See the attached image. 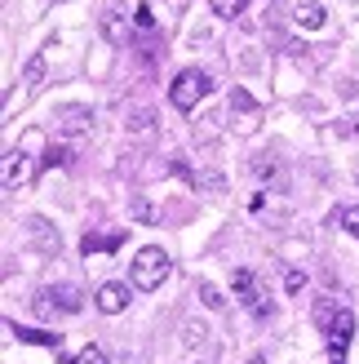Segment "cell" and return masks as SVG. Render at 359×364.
Segmentation results:
<instances>
[{
  "label": "cell",
  "mask_w": 359,
  "mask_h": 364,
  "mask_svg": "<svg viewBox=\"0 0 359 364\" xmlns=\"http://www.w3.org/2000/svg\"><path fill=\"white\" fill-rule=\"evenodd\" d=\"M31 147H40V134H35V129L23 134V142H18V147L5 156V187H9V191L27 187V182L45 169V156H31Z\"/></svg>",
  "instance_id": "cell-1"
},
{
  "label": "cell",
  "mask_w": 359,
  "mask_h": 364,
  "mask_svg": "<svg viewBox=\"0 0 359 364\" xmlns=\"http://www.w3.org/2000/svg\"><path fill=\"white\" fill-rule=\"evenodd\" d=\"M169 276V253L160 249V245H147V249H138V258L129 262V280L133 289H142V294H151V289H160Z\"/></svg>",
  "instance_id": "cell-2"
},
{
  "label": "cell",
  "mask_w": 359,
  "mask_h": 364,
  "mask_svg": "<svg viewBox=\"0 0 359 364\" xmlns=\"http://www.w3.org/2000/svg\"><path fill=\"white\" fill-rule=\"evenodd\" d=\"M209 94H213V76L200 71V67H187L182 76L169 85V102L177 107V112H191V107L200 102V98H209Z\"/></svg>",
  "instance_id": "cell-3"
},
{
  "label": "cell",
  "mask_w": 359,
  "mask_h": 364,
  "mask_svg": "<svg viewBox=\"0 0 359 364\" xmlns=\"http://www.w3.org/2000/svg\"><path fill=\"white\" fill-rule=\"evenodd\" d=\"M35 316H76L80 306H84V298H80V289L76 284H49V289H40L35 294Z\"/></svg>",
  "instance_id": "cell-4"
},
{
  "label": "cell",
  "mask_w": 359,
  "mask_h": 364,
  "mask_svg": "<svg viewBox=\"0 0 359 364\" xmlns=\"http://www.w3.org/2000/svg\"><path fill=\"white\" fill-rule=\"evenodd\" d=\"M324 338H328V360H333V364H346V347H350V338H355V311H350V306H342V311H337L333 329H328Z\"/></svg>",
  "instance_id": "cell-5"
},
{
  "label": "cell",
  "mask_w": 359,
  "mask_h": 364,
  "mask_svg": "<svg viewBox=\"0 0 359 364\" xmlns=\"http://www.w3.org/2000/svg\"><path fill=\"white\" fill-rule=\"evenodd\" d=\"M58 134L62 138H80V134H89L94 129V107H80V102H67V107H58Z\"/></svg>",
  "instance_id": "cell-6"
},
{
  "label": "cell",
  "mask_w": 359,
  "mask_h": 364,
  "mask_svg": "<svg viewBox=\"0 0 359 364\" xmlns=\"http://www.w3.org/2000/svg\"><path fill=\"white\" fill-rule=\"evenodd\" d=\"M226 102H231V116L240 120V129H244V134H253V129H258V120H262V107L248 98V89H240V85H236Z\"/></svg>",
  "instance_id": "cell-7"
},
{
  "label": "cell",
  "mask_w": 359,
  "mask_h": 364,
  "mask_svg": "<svg viewBox=\"0 0 359 364\" xmlns=\"http://www.w3.org/2000/svg\"><path fill=\"white\" fill-rule=\"evenodd\" d=\"M40 85H45V53H31V58H27V67H23V76H18V98H35V94H40ZM13 98V102H18ZM9 102V107H13Z\"/></svg>",
  "instance_id": "cell-8"
},
{
  "label": "cell",
  "mask_w": 359,
  "mask_h": 364,
  "mask_svg": "<svg viewBox=\"0 0 359 364\" xmlns=\"http://www.w3.org/2000/svg\"><path fill=\"white\" fill-rule=\"evenodd\" d=\"M94 306L102 316H120L124 306H129V284H116V280H106L98 294H94Z\"/></svg>",
  "instance_id": "cell-9"
},
{
  "label": "cell",
  "mask_w": 359,
  "mask_h": 364,
  "mask_svg": "<svg viewBox=\"0 0 359 364\" xmlns=\"http://www.w3.org/2000/svg\"><path fill=\"white\" fill-rule=\"evenodd\" d=\"M236 294H240V302H244L253 316H266V298L258 294V280H253V271H248V267L236 271Z\"/></svg>",
  "instance_id": "cell-10"
},
{
  "label": "cell",
  "mask_w": 359,
  "mask_h": 364,
  "mask_svg": "<svg viewBox=\"0 0 359 364\" xmlns=\"http://www.w3.org/2000/svg\"><path fill=\"white\" fill-rule=\"evenodd\" d=\"M293 23H297L302 31H319V27L328 23L324 0H297V5H293Z\"/></svg>",
  "instance_id": "cell-11"
},
{
  "label": "cell",
  "mask_w": 359,
  "mask_h": 364,
  "mask_svg": "<svg viewBox=\"0 0 359 364\" xmlns=\"http://www.w3.org/2000/svg\"><path fill=\"white\" fill-rule=\"evenodd\" d=\"M27 235H31V245L40 249V253H58V249H62V235L49 227V218H31V223H27Z\"/></svg>",
  "instance_id": "cell-12"
},
{
  "label": "cell",
  "mask_w": 359,
  "mask_h": 364,
  "mask_svg": "<svg viewBox=\"0 0 359 364\" xmlns=\"http://www.w3.org/2000/svg\"><path fill=\"white\" fill-rule=\"evenodd\" d=\"M102 36H106V41H111L116 49H120V45H129V14L111 5V9L102 14Z\"/></svg>",
  "instance_id": "cell-13"
},
{
  "label": "cell",
  "mask_w": 359,
  "mask_h": 364,
  "mask_svg": "<svg viewBox=\"0 0 359 364\" xmlns=\"http://www.w3.org/2000/svg\"><path fill=\"white\" fill-rule=\"evenodd\" d=\"M124 245V231H106V235H98V231H89L84 240H80V249H84V258H94V253H111V249H120Z\"/></svg>",
  "instance_id": "cell-14"
},
{
  "label": "cell",
  "mask_w": 359,
  "mask_h": 364,
  "mask_svg": "<svg viewBox=\"0 0 359 364\" xmlns=\"http://www.w3.org/2000/svg\"><path fill=\"white\" fill-rule=\"evenodd\" d=\"M9 333H13L18 342H35V347L62 351V333H45V329H23V324H9Z\"/></svg>",
  "instance_id": "cell-15"
},
{
  "label": "cell",
  "mask_w": 359,
  "mask_h": 364,
  "mask_svg": "<svg viewBox=\"0 0 359 364\" xmlns=\"http://www.w3.org/2000/svg\"><path fill=\"white\" fill-rule=\"evenodd\" d=\"M151 124H155V112H151V107H133V112L124 116V129H129V134H147Z\"/></svg>",
  "instance_id": "cell-16"
},
{
  "label": "cell",
  "mask_w": 359,
  "mask_h": 364,
  "mask_svg": "<svg viewBox=\"0 0 359 364\" xmlns=\"http://www.w3.org/2000/svg\"><path fill=\"white\" fill-rule=\"evenodd\" d=\"M129 213H133V223H142V227L160 223V213H155V205H151L147 196H133V200H129Z\"/></svg>",
  "instance_id": "cell-17"
},
{
  "label": "cell",
  "mask_w": 359,
  "mask_h": 364,
  "mask_svg": "<svg viewBox=\"0 0 359 364\" xmlns=\"http://www.w3.org/2000/svg\"><path fill=\"white\" fill-rule=\"evenodd\" d=\"M337 311H342V302H333V298H319L315 302V324H319V329H333V320H337Z\"/></svg>",
  "instance_id": "cell-18"
},
{
  "label": "cell",
  "mask_w": 359,
  "mask_h": 364,
  "mask_svg": "<svg viewBox=\"0 0 359 364\" xmlns=\"http://www.w3.org/2000/svg\"><path fill=\"white\" fill-rule=\"evenodd\" d=\"M195 294H200V302L209 306V311H222V306H226L222 289H218V284H209V280H200V284H195Z\"/></svg>",
  "instance_id": "cell-19"
},
{
  "label": "cell",
  "mask_w": 359,
  "mask_h": 364,
  "mask_svg": "<svg viewBox=\"0 0 359 364\" xmlns=\"http://www.w3.org/2000/svg\"><path fill=\"white\" fill-rule=\"evenodd\" d=\"M209 9L218 14V18H240L248 9V0H209Z\"/></svg>",
  "instance_id": "cell-20"
},
{
  "label": "cell",
  "mask_w": 359,
  "mask_h": 364,
  "mask_svg": "<svg viewBox=\"0 0 359 364\" xmlns=\"http://www.w3.org/2000/svg\"><path fill=\"white\" fill-rule=\"evenodd\" d=\"M337 223H342V227L355 235V240H359V205H346L342 213H337Z\"/></svg>",
  "instance_id": "cell-21"
},
{
  "label": "cell",
  "mask_w": 359,
  "mask_h": 364,
  "mask_svg": "<svg viewBox=\"0 0 359 364\" xmlns=\"http://www.w3.org/2000/svg\"><path fill=\"white\" fill-rule=\"evenodd\" d=\"M62 165H71V151L67 147H49L45 151V169H62Z\"/></svg>",
  "instance_id": "cell-22"
},
{
  "label": "cell",
  "mask_w": 359,
  "mask_h": 364,
  "mask_svg": "<svg viewBox=\"0 0 359 364\" xmlns=\"http://www.w3.org/2000/svg\"><path fill=\"white\" fill-rule=\"evenodd\" d=\"M71 364H106V355H102L98 347H84V351L71 355Z\"/></svg>",
  "instance_id": "cell-23"
},
{
  "label": "cell",
  "mask_w": 359,
  "mask_h": 364,
  "mask_svg": "<svg viewBox=\"0 0 359 364\" xmlns=\"http://www.w3.org/2000/svg\"><path fill=\"white\" fill-rule=\"evenodd\" d=\"M133 23H138L142 31H151V27H155V14H151V5H138V9H133Z\"/></svg>",
  "instance_id": "cell-24"
},
{
  "label": "cell",
  "mask_w": 359,
  "mask_h": 364,
  "mask_svg": "<svg viewBox=\"0 0 359 364\" xmlns=\"http://www.w3.org/2000/svg\"><path fill=\"white\" fill-rule=\"evenodd\" d=\"M253 173H258V178H275L280 165H275V160H266V156H258V160H253Z\"/></svg>",
  "instance_id": "cell-25"
},
{
  "label": "cell",
  "mask_w": 359,
  "mask_h": 364,
  "mask_svg": "<svg viewBox=\"0 0 359 364\" xmlns=\"http://www.w3.org/2000/svg\"><path fill=\"white\" fill-rule=\"evenodd\" d=\"M284 284H289V294H302V289H306V276H302V271L293 267L289 276H284Z\"/></svg>",
  "instance_id": "cell-26"
},
{
  "label": "cell",
  "mask_w": 359,
  "mask_h": 364,
  "mask_svg": "<svg viewBox=\"0 0 359 364\" xmlns=\"http://www.w3.org/2000/svg\"><path fill=\"white\" fill-rule=\"evenodd\" d=\"M244 364H266V355H248V360H244Z\"/></svg>",
  "instance_id": "cell-27"
}]
</instances>
